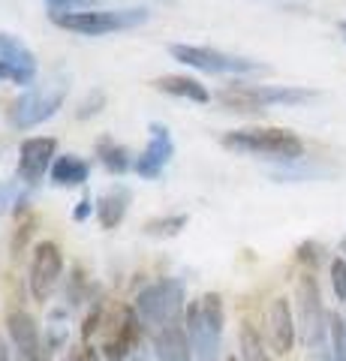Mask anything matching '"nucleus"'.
<instances>
[{
	"label": "nucleus",
	"instance_id": "nucleus-1",
	"mask_svg": "<svg viewBox=\"0 0 346 361\" xmlns=\"http://www.w3.org/2000/svg\"><path fill=\"white\" fill-rule=\"evenodd\" d=\"M70 94V75L63 73H51L42 82H33L25 94H21L6 111V121L13 130H33L39 123L51 121L66 103Z\"/></svg>",
	"mask_w": 346,
	"mask_h": 361
},
{
	"label": "nucleus",
	"instance_id": "nucleus-2",
	"mask_svg": "<svg viewBox=\"0 0 346 361\" xmlns=\"http://www.w3.org/2000/svg\"><path fill=\"white\" fill-rule=\"evenodd\" d=\"M316 99V90L298 87V85H247V82H232L217 94V103L229 111L241 115H259L274 106H304Z\"/></svg>",
	"mask_w": 346,
	"mask_h": 361
},
{
	"label": "nucleus",
	"instance_id": "nucleus-3",
	"mask_svg": "<svg viewBox=\"0 0 346 361\" xmlns=\"http://www.w3.org/2000/svg\"><path fill=\"white\" fill-rule=\"evenodd\" d=\"M226 151L250 154V157H268V160L280 163H298L304 157V142L301 135L286 127H244L229 130L220 139Z\"/></svg>",
	"mask_w": 346,
	"mask_h": 361
},
{
	"label": "nucleus",
	"instance_id": "nucleus-4",
	"mask_svg": "<svg viewBox=\"0 0 346 361\" xmlns=\"http://www.w3.org/2000/svg\"><path fill=\"white\" fill-rule=\"evenodd\" d=\"M51 25L79 37H106L118 30H136L148 25L151 13L144 6H127V9H79V13H49Z\"/></svg>",
	"mask_w": 346,
	"mask_h": 361
},
{
	"label": "nucleus",
	"instance_id": "nucleus-5",
	"mask_svg": "<svg viewBox=\"0 0 346 361\" xmlns=\"http://www.w3.org/2000/svg\"><path fill=\"white\" fill-rule=\"evenodd\" d=\"M223 322H226V313H223V298L217 292H208V295L190 301L187 337L199 361H217L220 341H223Z\"/></svg>",
	"mask_w": 346,
	"mask_h": 361
},
{
	"label": "nucleus",
	"instance_id": "nucleus-6",
	"mask_svg": "<svg viewBox=\"0 0 346 361\" xmlns=\"http://www.w3.org/2000/svg\"><path fill=\"white\" fill-rule=\"evenodd\" d=\"M169 54L190 66V70L208 73V75H256V73H271V66H265L253 58H241V54H229L223 49H211V45H193V42H172Z\"/></svg>",
	"mask_w": 346,
	"mask_h": 361
},
{
	"label": "nucleus",
	"instance_id": "nucleus-7",
	"mask_svg": "<svg viewBox=\"0 0 346 361\" xmlns=\"http://www.w3.org/2000/svg\"><path fill=\"white\" fill-rule=\"evenodd\" d=\"M184 298H187V292H184L181 280L163 277L157 283L144 286L139 292L136 301H132V310H136V316L144 325H151V329L160 331V329H169V325H175L181 319Z\"/></svg>",
	"mask_w": 346,
	"mask_h": 361
},
{
	"label": "nucleus",
	"instance_id": "nucleus-8",
	"mask_svg": "<svg viewBox=\"0 0 346 361\" xmlns=\"http://www.w3.org/2000/svg\"><path fill=\"white\" fill-rule=\"evenodd\" d=\"M295 301H298V325H301V334H304V343L310 349L328 346V313L322 307L319 283L310 271L298 277Z\"/></svg>",
	"mask_w": 346,
	"mask_h": 361
},
{
	"label": "nucleus",
	"instance_id": "nucleus-9",
	"mask_svg": "<svg viewBox=\"0 0 346 361\" xmlns=\"http://www.w3.org/2000/svg\"><path fill=\"white\" fill-rule=\"evenodd\" d=\"M39 75L37 54L30 51V45L16 37L9 30H0V82L30 87Z\"/></svg>",
	"mask_w": 346,
	"mask_h": 361
},
{
	"label": "nucleus",
	"instance_id": "nucleus-10",
	"mask_svg": "<svg viewBox=\"0 0 346 361\" xmlns=\"http://www.w3.org/2000/svg\"><path fill=\"white\" fill-rule=\"evenodd\" d=\"M63 277V253L61 247L54 241H39L37 250H33V259H30V295L37 301H49L54 295Z\"/></svg>",
	"mask_w": 346,
	"mask_h": 361
},
{
	"label": "nucleus",
	"instance_id": "nucleus-11",
	"mask_svg": "<svg viewBox=\"0 0 346 361\" xmlns=\"http://www.w3.org/2000/svg\"><path fill=\"white\" fill-rule=\"evenodd\" d=\"M54 160H58V142H54L51 135H30L18 148L16 178L25 187H37L39 180L51 172Z\"/></svg>",
	"mask_w": 346,
	"mask_h": 361
},
{
	"label": "nucleus",
	"instance_id": "nucleus-12",
	"mask_svg": "<svg viewBox=\"0 0 346 361\" xmlns=\"http://www.w3.org/2000/svg\"><path fill=\"white\" fill-rule=\"evenodd\" d=\"M175 157V139L166 123L160 121H151L148 123V145L142 148V154L136 157V163H132V172L144 180H157L166 169H169Z\"/></svg>",
	"mask_w": 346,
	"mask_h": 361
},
{
	"label": "nucleus",
	"instance_id": "nucleus-13",
	"mask_svg": "<svg viewBox=\"0 0 346 361\" xmlns=\"http://www.w3.org/2000/svg\"><path fill=\"white\" fill-rule=\"evenodd\" d=\"M6 334L9 343L18 349V355L25 361H46L51 355V349L42 343L39 325L27 310H9L6 316Z\"/></svg>",
	"mask_w": 346,
	"mask_h": 361
},
{
	"label": "nucleus",
	"instance_id": "nucleus-14",
	"mask_svg": "<svg viewBox=\"0 0 346 361\" xmlns=\"http://www.w3.org/2000/svg\"><path fill=\"white\" fill-rule=\"evenodd\" d=\"M295 313L289 307V298H274L265 310V337L268 346L277 355H289L295 346Z\"/></svg>",
	"mask_w": 346,
	"mask_h": 361
},
{
	"label": "nucleus",
	"instance_id": "nucleus-15",
	"mask_svg": "<svg viewBox=\"0 0 346 361\" xmlns=\"http://www.w3.org/2000/svg\"><path fill=\"white\" fill-rule=\"evenodd\" d=\"M151 85H154V90H160V94H166V97H175V99H187V103H199V106L211 103V90L193 75L169 73V75L154 78Z\"/></svg>",
	"mask_w": 346,
	"mask_h": 361
},
{
	"label": "nucleus",
	"instance_id": "nucleus-16",
	"mask_svg": "<svg viewBox=\"0 0 346 361\" xmlns=\"http://www.w3.org/2000/svg\"><path fill=\"white\" fill-rule=\"evenodd\" d=\"M130 202H132V193L130 187L124 184H115L109 187L106 193L97 196V220L103 229H118L121 223H124L127 211H130Z\"/></svg>",
	"mask_w": 346,
	"mask_h": 361
},
{
	"label": "nucleus",
	"instance_id": "nucleus-17",
	"mask_svg": "<svg viewBox=\"0 0 346 361\" xmlns=\"http://www.w3.org/2000/svg\"><path fill=\"white\" fill-rule=\"evenodd\" d=\"M154 353H157V361H193L187 325L175 322L169 329H160L157 337H154Z\"/></svg>",
	"mask_w": 346,
	"mask_h": 361
},
{
	"label": "nucleus",
	"instance_id": "nucleus-18",
	"mask_svg": "<svg viewBox=\"0 0 346 361\" xmlns=\"http://www.w3.org/2000/svg\"><path fill=\"white\" fill-rule=\"evenodd\" d=\"M139 316L132 307L124 310V316H121V325H118V331L115 337H109V343H106V358L109 361H124L130 353H132V346H136L139 341Z\"/></svg>",
	"mask_w": 346,
	"mask_h": 361
},
{
	"label": "nucleus",
	"instance_id": "nucleus-19",
	"mask_svg": "<svg viewBox=\"0 0 346 361\" xmlns=\"http://www.w3.org/2000/svg\"><path fill=\"white\" fill-rule=\"evenodd\" d=\"M49 178L54 187H82V184H87V178H91V163L79 154H61L58 160H54Z\"/></svg>",
	"mask_w": 346,
	"mask_h": 361
},
{
	"label": "nucleus",
	"instance_id": "nucleus-20",
	"mask_svg": "<svg viewBox=\"0 0 346 361\" xmlns=\"http://www.w3.org/2000/svg\"><path fill=\"white\" fill-rule=\"evenodd\" d=\"M97 157H99V163H103L111 175H124L132 169V163H136V157L130 154L127 145H121L115 142L111 135H103V139H97Z\"/></svg>",
	"mask_w": 346,
	"mask_h": 361
},
{
	"label": "nucleus",
	"instance_id": "nucleus-21",
	"mask_svg": "<svg viewBox=\"0 0 346 361\" xmlns=\"http://www.w3.org/2000/svg\"><path fill=\"white\" fill-rule=\"evenodd\" d=\"M238 343H241V361H274L271 355H268L265 341L259 337V331H256L253 325H244Z\"/></svg>",
	"mask_w": 346,
	"mask_h": 361
},
{
	"label": "nucleus",
	"instance_id": "nucleus-22",
	"mask_svg": "<svg viewBox=\"0 0 346 361\" xmlns=\"http://www.w3.org/2000/svg\"><path fill=\"white\" fill-rule=\"evenodd\" d=\"M181 229H187V214H172V217H154L144 223V235L151 238H175Z\"/></svg>",
	"mask_w": 346,
	"mask_h": 361
},
{
	"label": "nucleus",
	"instance_id": "nucleus-23",
	"mask_svg": "<svg viewBox=\"0 0 346 361\" xmlns=\"http://www.w3.org/2000/svg\"><path fill=\"white\" fill-rule=\"evenodd\" d=\"M328 341H331L334 361H346V319L338 313L328 316Z\"/></svg>",
	"mask_w": 346,
	"mask_h": 361
},
{
	"label": "nucleus",
	"instance_id": "nucleus-24",
	"mask_svg": "<svg viewBox=\"0 0 346 361\" xmlns=\"http://www.w3.org/2000/svg\"><path fill=\"white\" fill-rule=\"evenodd\" d=\"M103 109H106V94L97 87V90H91V94H87L82 103H79V109H75V118H79V121H87V118L99 115Z\"/></svg>",
	"mask_w": 346,
	"mask_h": 361
},
{
	"label": "nucleus",
	"instance_id": "nucleus-25",
	"mask_svg": "<svg viewBox=\"0 0 346 361\" xmlns=\"http://www.w3.org/2000/svg\"><path fill=\"white\" fill-rule=\"evenodd\" d=\"M331 289L338 295V301H346V259L343 256H338L331 262Z\"/></svg>",
	"mask_w": 346,
	"mask_h": 361
},
{
	"label": "nucleus",
	"instance_id": "nucleus-26",
	"mask_svg": "<svg viewBox=\"0 0 346 361\" xmlns=\"http://www.w3.org/2000/svg\"><path fill=\"white\" fill-rule=\"evenodd\" d=\"M51 13H79V9H91L97 0H46Z\"/></svg>",
	"mask_w": 346,
	"mask_h": 361
},
{
	"label": "nucleus",
	"instance_id": "nucleus-27",
	"mask_svg": "<svg viewBox=\"0 0 346 361\" xmlns=\"http://www.w3.org/2000/svg\"><path fill=\"white\" fill-rule=\"evenodd\" d=\"M91 214H97V199H91V193H85L79 199V205L73 208V220L75 223H85V220H91Z\"/></svg>",
	"mask_w": 346,
	"mask_h": 361
},
{
	"label": "nucleus",
	"instance_id": "nucleus-28",
	"mask_svg": "<svg viewBox=\"0 0 346 361\" xmlns=\"http://www.w3.org/2000/svg\"><path fill=\"white\" fill-rule=\"evenodd\" d=\"M18 229H21V232H16V241H13V253H16V256H18L21 250H25V241L30 238V232H33V220H27V223H21V226H18Z\"/></svg>",
	"mask_w": 346,
	"mask_h": 361
},
{
	"label": "nucleus",
	"instance_id": "nucleus-29",
	"mask_svg": "<svg viewBox=\"0 0 346 361\" xmlns=\"http://www.w3.org/2000/svg\"><path fill=\"white\" fill-rule=\"evenodd\" d=\"M63 361H99V355L94 353L91 346H75L70 355H66Z\"/></svg>",
	"mask_w": 346,
	"mask_h": 361
},
{
	"label": "nucleus",
	"instance_id": "nucleus-30",
	"mask_svg": "<svg viewBox=\"0 0 346 361\" xmlns=\"http://www.w3.org/2000/svg\"><path fill=\"white\" fill-rule=\"evenodd\" d=\"M310 361H334L331 346H319V349H310Z\"/></svg>",
	"mask_w": 346,
	"mask_h": 361
},
{
	"label": "nucleus",
	"instance_id": "nucleus-31",
	"mask_svg": "<svg viewBox=\"0 0 346 361\" xmlns=\"http://www.w3.org/2000/svg\"><path fill=\"white\" fill-rule=\"evenodd\" d=\"M0 361H9V349H6V341H0Z\"/></svg>",
	"mask_w": 346,
	"mask_h": 361
},
{
	"label": "nucleus",
	"instance_id": "nucleus-32",
	"mask_svg": "<svg viewBox=\"0 0 346 361\" xmlns=\"http://www.w3.org/2000/svg\"><path fill=\"white\" fill-rule=\"evenodd\" d=\"M338 30H340V37H343V42H346V18H343L340 25H338Z\"/></svg>",
	"mask_w": 346,
	"mask_h": 361
},
{
	"label": "nucleus",
	"instance_id": "nucleus-33",
	"mask_svg": "<svg viewBox=\"0 0 346 361\" xmlns=\"http://www.w3.org/2000/svg\"><path fill=\"white\" fill-rule=\"evenodd\" d=\"M229 361H235V358H229Z\"/></svg>",
	"mask_w": 346,
	"mask_h": 361
}]
</instances>
